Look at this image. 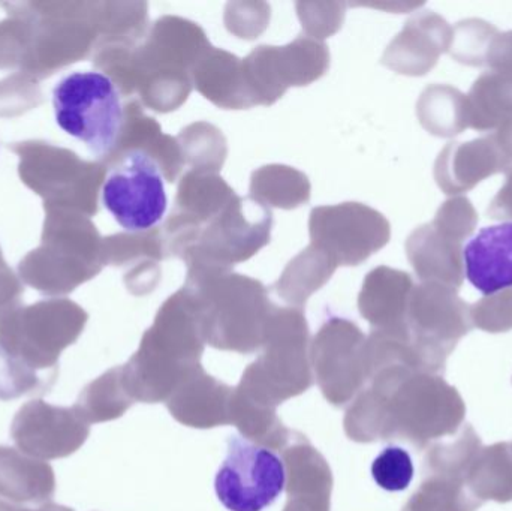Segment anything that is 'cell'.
<instances>
[{
  "mask_svg": "<svg viewBox=\"0 0 512 511\" xmlns=\"http://www.w3.org/2000/svg\"><path fill=\"white\" fill-rule=\"evenodd\" d=\"M273 213L255 198L234 195L215 215L164 249L188 264V272L231 270L270 242Z\"/></svg>",
  "mask_w": 512,
  "mask_h": 511,
  "instance_id": "cell-1",
  "label": "cell"
},
{
  "mask_svg": "<svg viewBox=\"0 0 512 511\" xmlns=\"http://www.w3.org/2000/svg\"><path fill=\"white\" fill-rule=\"evenodd\" d=\"M53 111L57 126L96 158L110 156L122 141V93L102 72L77 71L63 77L53 89Z\"/></svg>",
  "mask_w": 512,
  "mask_h": 511,
  "instance_id": "cell-2",
  "label": "cell"
},
{
  "mask_svg": "<svg viewBox=\"0 0 512 511\" xmlns=\"http://www.w3.org/2000/svg\"><path fill=\"white\" fill-rule=\"evenodd\" d=\"M212 47L198 24L179 17L156 21L146 44L144 99L159 113L177 110L192 90V71Z\"/></svg>",
  "mask_w": 512,
  "mask_h": 511,
  "instance_id": "cell-3",
  "label": "cell"
},
{
  "mask_svg": "<svg viewBox=\"0 0 512 511\" xmlns=\"http://www.w3.org/2000/svg\"><path fill=\"white\" fill-rule=\"evenodd\" d=\"M164 174L141 149H126L114 159L102 185V204L129 233L155 230L168 207Z\"/></svg>",
  "mask_w": 512,
  "mask_h": 511,
  "instance_id": "cell-4",
  "label": "cell"
},
{
  "mask_svg": "<svg viewBox=\"0 0 512 511\" xmlns=\"http://www.w3.org/2000/svg\"><path fill=\"white\" fill-rule=\"evenodd\" d=\"M282 459L242 437L228 440L227 458L215 479L222 506L230 511H262L285 489Z\"/></svg>",
  "mask_w": 512,
  "mask_h": 511,
  "instance_id": "cell-5",
  "label": "cell"
},
{
  "mask_svg": "<svg viewBox=\"0 0 512 511\" xmlns=\"http://www.w3.org/2000/svg\"><path fill=\"white\" fill-rule=\"evenodd\" d=\"M316 251L334 266H358L388 240V224L375 210L358 203L318 207L310 213Z\"/></svg>",
  "mask_w": 512,
  "mask_h": 511,
  "instance_id": "cell-6",
  "label": "cell"
},
{
  "mask_svg": "<svg viewBox=\"0 0 512 511\" xmlns=\"http://www.w3.org/2000/svg\"><path fill=\"white\" fill-rule=\"evenodd\" d=\"M327 47L316 39H295L285 47L255 48L245 60L246 81L255 105H271L291 86H306L327 71Z\"/></svg>",
  "mask_w": 512,
  "mask_h": 511,
  "instance_id": "cell-7",
  "label": "cell"
},
{
  "mask_svg": "<svg viewBox=\"0 0 512 511\" xmlns=\"http://www.w3.org/2000/svg\"><path fill=\"white\" fill-rule=\"evenodd\" d=\"M11 437L24 455L42 462L56 461L74 455L86 443L89 423L75 407H56L35 399L15 414Z\"/></svg>",
  "mask_w": 512,
  "mask_h": 511,
  "instance_id": "cell-8",
  "label": "cell"
},
{
  "mask_svg": "<svg viewBox=\"0 0 512 511\" xmlns=\"http://www.w3.org/2000/svg\"><path fill=\"white\" fill-rule=\"evenodd\" d=\"M469 284L483 296L512 288V221L481 228L462 249Z\"/></svg>",
  "mask_w": 512,
  "mask_h": 511,
  "instance_id": "cell-9",
  "label": "cell"
},
{
  "mask_svg": "<svg viewBox=\"0 0 512 511\" xmlns=\"http://www.w3.org/2000/svg\"><path fill=\"white\" fill-rule=\"evenodd\" d=\"M54 494L56 476L50 464L0 446V500L39 507L53 503Z\"/></svg>",
  "mask_w": 512,
  "mask_h": 511,
  "instance_id": "cell-10",
  "label": "cell"
},
{
  "mask_svg": "<svg viewBox=\"0 0 512 511\" xmlns=\"http://www.w3.org/2000/svg\"><path fill=\"white\" fill-rule=\"evenodd\" d=\"M192 81L198 92L218 107L242 110L255 105L243 60L228 51L207 48L192 71Z\"/></svg>",
  "mask_w": 512,
  "mask_h": 511,
  "instance_id": "cell-11",
  "label": "cell"
},
{
  "mask_svg": "<svg viewBox=\"0 0 512 511\" xmlns=\"http://www.w3.org/2000/svg\"><path fill=\"white\" fill-rule=\"evenodd\" d=\"M468 486L481 503L511 501L512 446L504 443L481 449L469 468Z\"/></svg>",
  "mask_w": 512,
  "mask_h": 511,
  "instance_id": "cell-12",
  "label": "cell"
},
{
  "mask_svg": "<svg viewBox=\"0 0 512 511\" xmlns=\"http://www.w3.org/2000/svg\"><path fill=\"white\" fill-rule=\"evenodd\" d=\"M283 191L288 209L306 203L310 197L307 177L289 167H264L252 177L251 197L265 206H277Z\"/></svg>",
  "mask_w": 512,
  "mask_h": 511,
  "instance_id": "cell-13",
  "label": "cell"
},
{
  "mask_svg": "<svg viewBox=\"0 0 512 511\" xmlns=\"http://www.w3.org/2000/svg\"><path fill=\"white\" fill-rule=\"evenodd\" d=\"M74 407L87 423L105 422L119 417L126 410L119 392V372H108L84 387Z\"/></svg>",
  "mask_w": 512,
  "mask_h": 511,
  "instance_id": "cell-14",
  "label": "cell"
},
{
  "mask_svg": "<svg viewBox=\"0 0 512 511\" xmlns=\"http://www.w3.org/2000/svg\"><path fill=\"white\" fill-rule=\"evenodd\" d=\"M57 378L27 368L0 348V401H15L23 396H45L53 389Z\"/></svg>",
  "mask_w": 512,
  "mask_h": 511,
  "instance_id": "cell-15",
  "label": "cell"
},
{
  "mask_svg": "<svg viewBox=\"0 0 512 511\" xmlns=\"http://www.w3.org/2000/svg\"><path fill=\"white\" fill-rule=\"evenodd\" d=\"M336 266L313 246L301 252L279 279V293H285L292 285L304 290V299L313 291L318 290L333 275Z\"/></svg>",
  "mask_w": 512,
  "mask_h": 511,
  "instance_id": "cell-16",
  "label": "cell"
},
{
  "mask_svg": "<svg viewBox=\"0 0 512 511\" xmlns=\"http://www.w3.org/2000/svg\"><path fill=\"white\" fill-rule=\"evenodd\" d=\"M414 462L402 447H385L372 464V477L387 492H403L414 479Z\"/></svg>",
  "mask_w": 512,
  "mask_h": 511,
  "instance_id": "cell-17",
  "label": "cell"
},
{
  "mask_svg": "<svg viewBox=\"0 0 512 511\" xmlns=\"http://www.w3.org/2000/svg\"><path fill=\"white\" fill-rule=\"evenodd\" d=\"M0 511H74L69 507L59 506V504L48 503L44 506L29 507L18 506V504L8 503V501L0 500Z\"/></svg>",
  "mask_w": 512,
  "mask_h": 511,
  "instance_id": "cell-18",
  "label": "cell"
}]
</instances>
